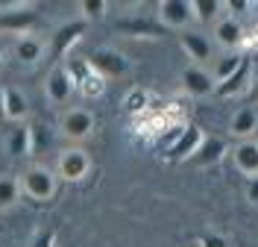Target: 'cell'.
<instances>
[{"instance_id": "6da1fadb", "label": "cell", "mask_w": 258, "mask_h": 247, "mask_svg": "<svg viewBox=\"0 0 258 247\" xmlns=\"http://www.w3.org/2000/svg\"><path fill=\"white\" fill-rule=\"evenodd\" d=\"M18 185H21V191H24L27 197L44 203V200H50L56 194V174H53L50 168H44V165H30V168L21 174Z\"/></svg>"}, {"instance_id": "7a4b0ae2", "label": "cell", "mask_w": 258, "mask_h": 247, "mask_svg": "<svg viewBox=\"0 0 258 247\" xmlns=\"http://www.w3.org/2000/svg\"><path fill=\"white\" fill-rule=\"evenodd\" d=\"M88 65L94 71L97 77L103 80H117L129 71V59L120 53V50H112V47H100L88 56Z\"/></svg>"}, {"instance_id": "3957f363", "label": "cell", "mask_w": 258, "mask_h": 247, "mask_svg": "<svg viewBox=\"0 0 258 247\" xmlns=\"http://www.w3.org/2000/svg\"><path fill=\"white\" fill-rule=\"evenodd\" d=\"M88 171H91V156L82 147H64L56 159V177H62L68 182L82 180Z\"/></svg>"}, {"instance_id": "277c9868", "label": "cell", "mask_w": 258, "mask_h": 247, "mask_svg": "<svg viewBox=\"0 0 258 247\" xmlns=\"http://www.w3.org/2000/svg\"><path fill=\"white\" fill-rule=\"evenodd\" d=\"M59 132L71 141H82L94 132V115L88 109H68L59 121Z\"/></svg>"}, {"instance_id": "5b68a950", "label": "cell", "mask_w": 258, "mask_h": 247, "mask_svg": "<svg viewBox=\"0 0 258 247\" xmlns=\"http://www.w3.org/2000/svg\"><path fill=\"white\" fill-rule=\"evenodd\" d=\"M85 30H88L85 21H68L64 27H59V30L53 33V41H50V56H53V62H59L64 53L85 35Z\"/></svg>"}, {"instance_id": "8992f818", "label": "cell", "mask_w": 258, "mask_h": 247, "mask_svg": "<svg viewBox=\"0 0 258 247\" xmlns=\"http://www.w3.org/2000/svg\"><path fill=\"white\" fill-rule=\"evenodd\" d=\"M159 21L167 30H185L194 21L191 0H161L159 3Z\"/></svg>"}, {"instance_id": "52a82bcc", "label": "cell", "mask_w": 258, "mask_h": 247, "mask_svg": "<svg viewBox=\"0 0 258 247\" xmlns=\"http://www.w3.org/2000/svg\"><path fill=\"white\" fill-rule=\"evenodd\" d=\"M203 135H206V132L200 130V127H185V130L173 138V144L167 147V159H170V162H185V159H191L194 153H197V147L203 144Z\"/></svg>"}, {"instance_id": "ba28073f", "label": "cell", "mask_w": 258, "mask_h": 247, "mask_svg": "<svg viewBox=\"0 0 258 247\" xmlns=\"http://www.w3.org/2000/svg\"><path fill=\"white\" fill-rule=\"evenodd\" d=\"M44 91H47V100L50 103H56V106H62V103L71 100V94H74V82H71V77H68L64 65H53L50 68L47 82H44Z\"/></svg>"}, {"instance_id": "9c48e42d", "label": "cell", "mask_w": 258, "mask_h": 247, "mask_svg": "<svg viewBox=\"0 0 258 247\" xmlns=\"http://www.w3.org/2000/svg\"><path fill=\"white\" fill-rule=\"evenodd\" d=\"M243 38H246V33H243L241 21L235 15H226L214 24V41L223 50H238L243 44Z\"/></svg>"}, {"instance_id": "30bf717a", "label": "cell", "mask_w": 258, "mask_h": 247, "mask_svg": "<svg viewBox=\"0 0 258 247\" xmlns=\"http://www.w3.org/2000/svg\"><path fill=\"white\" fill-rule=\"evenodd\" d=\"M30 115V103L27 94L15 85H3V118L12 124H24V118Z\"/></svg>"}, {"instance_id": "8fae6325", "label": "cell", "mask_w": 258, "mask_h": 247, "mask_svg": "<svg viewBox=\"0 0 258 247\" xmlns=\"http://www.w3.org/2000/svg\"><path fill=\"white\" fill-rule=\"evenodd\" d=\"M182 85H185V91L194 94V97H206L214 91V77H211L206 68L200 65H191L182 71Z\"/></svg>"}, {"instance_id": "7c38bea8", "label": "cell", "mask_w": 258, "mask_h": 247, "mask_svg": "<svg viewBox=\"0 0 258 247\" xmlns=\"http://www.w3.org/2000/svg\"><path fill=\"white\" fill-rule=\"evenodd\" d=\"M232 159H235V168L241 171L243 177H258V141L249 138V141H238L235 150H232Z\"/></svg>"}, {"instance_id": "4fadbf2b", "label": "cell", "mask_w": 258, "mask_h": 247, "mask_svg": "<svg viewBox=\"0 0 258 247\" xmlns=\"http://www.w3.org/2000/svg\"><path fill=\"white\" fill-rule=\"evenodd\" d=\"M223 153H226V141L223 138H217V135H203V144L197 147V153L191 156V162L200 165V168H209V165L220 162Z\"/></svg>"}, {"instance_id": "5bb4252c", "label": "cell", "mask_w": 258, "mask_h": 247, "mask_svg": "<svg viewBox=\"0 0 258 247\" xmlns=\"http://www.w3.org/2000/svg\"><path fill=\"white\" fill-rule=\"evenodd\" d=\"M255 130H258V112L252 106L238 109L235 118H232V124H229V132H232L238 141H249V138L255 135Z\"/></svg>"}, {"instance_id": "9a60e30c", "label": "cell", "mask_w": 258, "mask_h": 247, "mask_svg": "<svg viewBox=\"0 0 258 247\" xmlns=\"http://www.w3.org/2000/svg\"><path fill=\"white\" fill-rule=\"evenodd\" d=\"M35 24H38L35 12H3L0 15V30L12 35H30Z\"/></svg>"}, {"instance_id": "2e32d148", "label": "cell", "mask_w": 258, "mask_h": 247, "mask_svg": "<svg viewBox=\"0 0 258 247\" xmlns=\"http://www.w3.org/2000/svg\"><path fill=\"white\" fill-rule=\"evenodd\" d=\"M179 41H182L185 53L191 56L194 62H209L211 59V41L203 33H191V30H185V33L179 35Z\"/></svg>"}, {"instance_id": "e0dca14e", "label": "cell", "mask_w": 258, "mask_h": 247, "mask_svg": "<svg viewBox=\"0 0 258 247\" xmlns=\"http://www.w3.org/2000/svg\"><path fill=\"white\" fill-rule=\"evenodd\" d=\"M246 82H249V59H243L241 68H238L232 77H226L223 82H217V85H214V94H217V97H235L238 91L246 88Z\"/></svg>"}, {"instance_id": "ac0fdd59", "label": "cell", "mask_w": 258, "mask_h": 247, "mask_svg": "<svg viewBox=\"0 0 258 247\" xmlns=\"http://www.w3.org/2000/svg\"><path fill=\"white\" fill-rule=\"evenodd\" d=\"M18 62H24V65H32V62H38L41 59V53H44V44L38 41V38H32V35H21L15 41V47H12Z\"/></svg>"}, {"instance_id": "d6986e66", "label": "cell", "mask_w": 258, "mask_h": 247, "mask_svg": "<svg viewBox=\"0 0 258 247\" xmlns=\"http://www.w3.org/2000/svg\"><path fill=\"white\" fill-rule=\"evenodd\" d=\"M9 153L30 156V124H15V130L9 132Z\"/></svg>"}, {"instance_id": "ffe728a7", "label": "cell", "mask_w": 258, "mask_h": 247, "mask_svg": "<svg viewBox=\"0 0 258 247\" xmlns=\"http://www.w3.org/2000/svg\"><path fill=\"white\" fill-rule=\"evenodd\" d=\"M220 9H223V3H220V0H191L194 21H203V24L214 21V18L220 15Z\"/></svg>"}, {"instance_id": "44dd1931", "label": "cell", "mask_w": 258, "mask_h": 247, "mask_svg": "<svg viewBox=\"0 0 258 247\" xmlns=\"http://www.w3.org/2000/svg\"><path fill=\"white\" fill-rule=\"evenodd\" d=\"M21 197V185L15 177H0V209H12Z\"/></svg>"}, {"instance_id": "7402d4cb", "label": "cell", "mask_w": 258, "mask_h": 247, "mask_svg": "<svg viewBox=\"0 0 258 247\" xmlns=\"http://www.w3.org/2000/svg\"><path fill=\"white\" fill-rule=\"evenodd\" d=\"M117 27H120L123 33H135V35H153V38L164 35V27H159V24H150V21H120Z\"/></svg>"}, {"instance_id": "603a6c76", "label": "cell", "mask_w": 258, "mask_h": 247, "mask_svg": "<svg viewBox=\"0 0 258 247\" xmlns=\"http://www.w3.org/2000/svg\"><path fill=\"white\" fill-rule=\"evenodd\" d=\"M241 62H243V56H238V53H229V56H223V59L214 65V80L223 82L226 77H232V74L241 68ZM217 82H214V85H217Z\"/></svg>"}, {"instance_id": "cb8c5ba5", "label": "cell", "mask_w": 258, "mask_h": 247, "mask_svg": "<svg viewBox=\"0 0 258 247\" xmlns=\"http://www.w3.org/2000/svg\"><path fill=\"white\" fill-rule=\"evenodd\" d=\"M50 144V132L44 124H32L30 127V156L32 153H44Z\"/></svg>"}, {"instance_id": "d4e9b609", "label": "cell", "mask_w": 258, "mask_h": 247, "mask_svg": "<svg viewBox=\"0 0 258 247\" xmlns=\"http://www.w3.org/2000/svg\"><path fill=\"white\" fill-rule=\"evenodd\" d=\"M103 88H106V80H103V77H97L94 71L80 82V91L85 94V97H100V94H103Z\"/></svg>"}, {"instance_id": "484cf974", "label": "cell", "mask_w": 258, "mask_h": 247, "mask_svg": "<svg viewBox=\"0 0 258 247\" xmlns=\"http://www.w3.org/2000/svg\"><path fill=\"white\" fill-rule=\"evenodd\" d=\"M80 9H82V15L88 18V21H97V18H103V15H106L109 3H106V0H82V3H80Z\"/></svg>"}, {"instance_id": "4316f807", "label": "cell", "mask_w": 258, "mask_h": 247, "mask_svg": "<svg viewBox=\"0 0 258 247\" xmlns=\"http://www.w3.org/2000/svg\"><path fill=\"white\" fill-rule=\"evenodd\" d=\"M144 106H147V91L144 88H132L126 94V109L129 112H141Z\"/></svg>"}, {"instance_id": "83f0119b", "label": "cell", "mask_w": 258, "mask_h": 247, "mask_svg": "<svg viewBox=\"0 0 258 247\" xmlns=\"http://www.w3.org/2000/svg\"><path fill=\"white\" fill-rule=\"evenodd\" d=\"M246 200L252 206H258V177H252V180L246 182Z\"/></svg>"}, {"instance_id": "f1b7e54d", "label": "cell", "mask_w": 258, "mask_h": 247, "mask_svg": "<svg viewBox=\"0 0 258 247\" xmlns=\"http://www.w3.org/2000/svg\"><path fill=\"white\" fill-rule=\"evenodd\" d=\"M252 3H246V0H226L223 9H232V12H243V9H249Z\"/></svg>"}, {"instance_id": "f546056e", "label": "cell", "mask_w": 258, "mask_h": 247, "mask_svg": "<svg viewBox=\"0 0 258 247\" xmlns=\"http://www.w3.org/2000/svg\"><path fill=\"white\" fill-rule=\"evenodd\" d=\"M32 247H53V230H44L38 238H35V244Z\"/></svg>"}, {"instance_id": "4dcf8cb0", "label": "cell", "mask_w": 258, "mask_h": 247, "mask_svg": "<svg viewBox=\"0 0 258 247\" xmlns=\"http://www.w3.org/2000/svg\"><path fill=\"white\" fill-rule=\"evenodd\" d=\"M246 97H249V103H258V80L249 85V91H246Z\"/></svg>"}, {"instance_id": "1f68e13d", "label": "cell", "mask_w": 258, "mask_h": 247, "mask_svg": "<svg viewBox=\"0 0 258 247\" xmlns=\"http://www.w3.org/2000/svg\"><path fill=\"white\" fill-rule=\"evenodd\" d=\"M203 244L206 247H226V241L223 238H203Z\"/></svg>"}, {"instance_id": "d6a6232c", "label": "cell", "mask_w": 258, "mask_h": 247, "mask_svg": "<svg viewBox=\"0 0 258 247\" xmlns=\"http://www.w3.org/2000/svg\"><path fill=\"white\" fill-rule=\"evenodd\" d=\"M0 118H3V85H0Z\"/></svg>"}, {"instance_id": "836d02e7", "label": "cell", "mask_w": 258, "mask_h": 247, "mask_svg": "<svg viewBox=\"0 0 258 247\" xmlns=\"http://www.w3.org/2000/svg\"><path fill=\"white\" fill-rule=\"evenodd\" d=\"M0 59H3V50H0Z\"/></svg>"}]
</instances>
